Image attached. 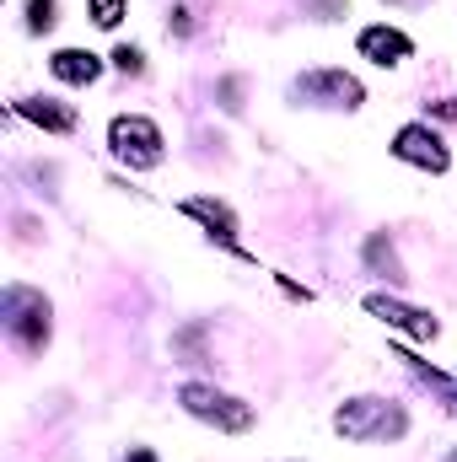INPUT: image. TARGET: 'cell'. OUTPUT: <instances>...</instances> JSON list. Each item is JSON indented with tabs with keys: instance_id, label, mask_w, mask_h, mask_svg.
Masks as SVG:
<instances>
[{
	"instance_id": "cell-5",
	"label": "cell",
	"mask_w": 457,
	"mask_h": 462,
	"mask_svg": "<svg viewBox=\"0 0 457 462\" xmlns=\"http://www.w3.org/2000/svg\"><path fill=\"white\" fill-rule=\"evenodd\" d=\"M393 151H398V162H415V167H425V172H447V162H452L447 140H442L431 124H404L398 140H393Z\"/></svg>"
},
{
	"instance_id": "cell-11",
	"label": "cell",
	"mask_w": 457,
	"mask_h": 462,
	"mask_svg": "<svg viewBox=\"0 0 457 462\" xmlns=\"http://www.w3.org/2000/svg\"><path fill=\"white\" fill-rule=\"evenodd\" d=\"M22 114L33 118V124H43V129H54V134L76 129V114H70V108H60V103H49V97H33V103H22Z\"/></svg>"
},
{
	"instance_id": "cell-4",
	"label": "cell",
	"mask_w": 457,
	"mask_h": 462,
	"mask_svg": "<svg viewBox=\"0 0 457 462\" xmlns=\"http://www.w3.org/2000/svg\"><path fill=\"white\" fill-rule=\"evenodd\" d=\"M5 328L16 334L22 349H43V339H49V301L38 291H27V285H11L5 291Z\"/></svg>"
},
{
	"instance_id": "cell-17",
	"label": "cell",
	"mask_w": 457,
	"mask_h": 462,
	"mask_svg": "<svg viewBox=\"0 0 457 462\" xmlns=\"http://www.w3.org/2000/svg\"><path fill=\"white\" fill-rule=\"evenodd\" d=\"M452 462H457V452H452Z\"/></svg>"
},
{
	"instance_id": "cell-13",
	"label": "cell",
	"mask_w": 457,
	"mask_h": 462,
	"mask_svg": "<svg viewBox=\"0 0 457 462\" xmlns=\"http://www.w3.org/2000/svg\"><path fill=\"white\" fill-rule=\"evenodd\" d=\"M118 16H124V0H92V22L98 27H118Z\"/></svg>"
},
{
	"instance_id": "cell-6",
	"label": "cell",
	"mask_w": 457,
	"mask_h": 462,
	"mask_svg": "<svg viewBox=\"0 0 457 462\" xmlns=\"http://www.w3.org/2000/svg\"><path fill=\"white\" fill-rule=\"evenodd\" d=\"M366 312H371V318H382V323H393V328H398V334H409V339H436V334H442V323H436L431 312L404 307V301H393V296H366Z\"/></svg>"
},
{
	"instance_id": "cell-12",
	"label": "cell",
	"mask_w": 457,
	"mask_h": 462,
	"mask_svg": "<svg viewBox=\"0 0 457 462\" xmlns=\"http://www.w3.org/2000/svg\"><path fill=\"white\" fill-rule=\"evenodd\" d=\"M27 27L33 32H49L54 27V0H27Z\"/></svg>"
},
{
	"instance_id": "cell-3",
	"label": "cell",
	"mask_w": 457,
	"mask_h": 462,
	"mask_svg": "<svg viewBox=\"0 0 457 462\" xmlns=\"http://www.w3.org/2000/svg\"><path fill=\"white\" fill-rule=\"evenodd\" d=\"M178 398H183V409H189L194 420H205V425H216V430H247V425H253V409H247L242 398L216 393V387H205V382H189Z\"/></svg>"
},
{
	"instance_id": "cell-15",
	"label": "cell",
	"mask_w": 457,
	"mask_h": 462,
	"mask_svg": "<svg viewBox=\"0 0 457 462\" xmlns=\"http://www.w3.org/2000/svg\"><path fill=\"white\" fill-rule=\"evenodd\" d=\"M436 114H442V118H457V97H447V103H436Z\"/></svg>"
},
{
	"instance_id": "cell-1",
	"label": "cell",
	"mask_w": 457,
	"mask_h": 462,
	"mask_svg": "<svg viewBox=\"0 0 457 462\" xmlns=\"http://www.w3.org/2000/svg\"><path fill=\"white\" fill-rule=\"evenodd\" d=\"M404 409L398 403H382V398H350L340 414H334V430L350 441H398L404 436Z\"/></svg>"
},
{
	"instance_id": "cell-16",
	"label": "cell",
	"mask_w": 457,
	"mask_h": 462,
	"mask_svg": "<svg viewBox=\"0 0 457 462\" xmlns=\"http://www.w3.org/2000/svg\"><path fill=\"white\" fill-rule=\"evenodd\" d=\"M129 462H156L151 452H129Z\"/></svg>"
},
{
	"instance_id": "cell-9",
	"label": "cell",
	"mask_w": 457,
	"mask_h": 462,
	"mask_svg": "<svg viewBox=\"0 0 457 462\" xmlns=\"http://www.w3.org/2000/svg\"><path fill=\"white\" fill-rule=\"evenodd\" d=\"M302 92H323V97H334L344 108H355L360 103V81L355 76H344V70H318V76H307L302 81Z\"/></svg>"
},
{
	"instance_id": "cell-14",
	"label": "cell",
	"mask_w": 457,
	"mask_h": 462,
	"mask_svg": "<svg viewBox=\"0 0 457 462\" xmlns=\"http://www.w3.org/2000/svg\"><path fill=\"white\" fill-rule=\"evenodd\" d=\"M114 65H118V70H129V76H140V70H145L140 49H118V54H114Z\"/></svg>"
},
{
	"instance_id": "cell-7",
	"label": "cell",
	"mask_w": 457,
	"mask_h": 462,
	"mask_svg": "<svg viewBox=\"0 0 457 462\" xmlns=\"http://www.w3.org/2000/svg\"><path fill=\"white\" fill-rule=\"evenodd\" d=\"M360 54L371 65H398V60H409V38L398 27H366L360 32Z\"/></svg>"
},
{
	"instance_id": "cell-2",
	"label": "cell",
	"mask_w": 457,
	"mask_h": 462,
	"mask_svg": "<svg viewBox=\"0 0 457 462\" xmlns=\"http://www.w3.org/2000/svg\"><path fill=\"white\" fill-rule=\"evenodd\" d=\"M108 145H114L118 162H129V167H156L167 140H162V129H156L151 118L118 114V118H114V129H108Z\"/></svg>"
},
{
	"instance_id": "cell-8",
	"label": "cell",
	"mask_w": 457,
	"mask_h": 462,
	"mask_svg": "<svg viewBox=\"0 0 457 462\" xmlns=\"http://www.w3.org/2000/svg\"><path fill=\"white\" fill-rule=\"evenodd\" d=\"M49 70H54L60 81H70V87H92V81L103 76L98 54H87V49H60V54L49 60Z\"/></svg>"
},
{
	"instance_id": "cell-10",
	"label": "cell",
	"mask_w": 457,
	"mask_h": 462,
	"mask_svg": "<svg viewBox=\"0 0 457 462\" xmlns=\"http://www.w3.org/2000/svg\"><path fill=\"white\" fill-rule=\"evenodd\" d=\"M183 216H194V221H205V226L216 231L221 242H237V216H231L221 199H183Z\"/></svg>"
}]
</instances>
